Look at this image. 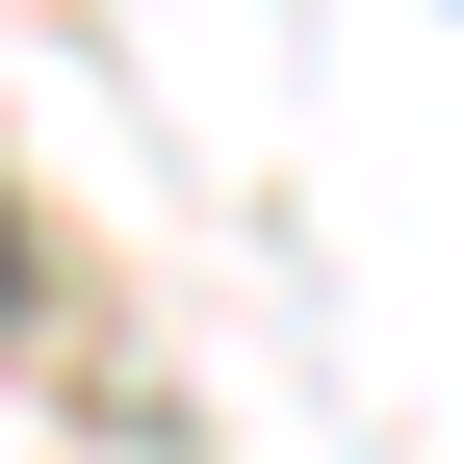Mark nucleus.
I'll return each mask as SVG.
<instances>
[{
  "mask_svg": "<svg viewBox=\"0 0 464 464\" xmlns=\"http://www.w3.org/2000/svg\"><path fill=\"white\" fill-rule=\"evenodd\" d=\"M0 335H26V232H0Z\"/></svg>",
  "mask_w": 464,
  "mask_h": 464,
  "instance_id": "1",
  "label": "nucleus"
}]
</instances>
